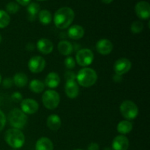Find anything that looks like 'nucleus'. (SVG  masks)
Segmentation results:
<instances>
[{
	"label": "nucleus",
	"mask_w": 150,
	"mask_h": 150,
	"mask_svg": "<svg viewBox=\"0 0 150 150\" xmlns=\"http://www.w3.org/2000/svg\"><path fill=\"white\" fill-rule=\"evenodd\" d=\"M75 13L73 9L69 7H61L54 14V24L58 29H67L73 23Z\"/></svg>",
	"instance_id": "nucleus-1"
},
{
	"label": "nucleus",
	"mask_w": 150,
	"mask_h": 150,
	"mask_svg": "<svg viewBox=\"0 0 150 150\" xmlns=\"http://www.w3.org/2000/svg\"><path fill=\"white\" fill-rule=\"evenodd\" d=\"M6 143L13 149H19L25 143V136L19 129L11 128L7 130L4 134Z\"/></svg>",
	"instance_id": "nucleus-2"
},
{
	"label": "nucleus",
	"mask_w": 150,
	"mask_h": 150,
	"mask_svg": "<svg viewBox=\"0 0 150 150\" xmlns=\"http://www.w3.org/2000/svg\"><path fill=\"white\" fill-rule=\"evenodd\" d=\"M79 84L83 87H90L96 83L98 75L95 70L89 67H84L80 70L76 75Z\"/></svg>",
	"instance_id": "nucleus-3"
},
{
	"label": "nucleus",
	"mask_w": 150,
	"mask_h": 150,
	"mask_svg": "<svg viewBox=\"0 0 150 150\" xmlns=\"http://www.w3.org/2000/svg\"><path fill=\"white\" fill-rule=\"evenodd\" d=\"M27 116L19 108H13L8 115V120L10 125L16 129L24 127L27 123Z\"/></svg>",
	"instance_id": "nucleus-4"
},
{
	"label": "nucleus",
	"mask_w": 150,
	"mask_h": 150,
	"mask_svg": "<svg viewBox=\"0 0 150 150\" xmlns=\"http://www.w3.org/2000/svg\"><path fill=\"white\" fill-rule=\"evenodd\" d=\"M120 109L122 117L128 121L136 119L139 114V108L136 104L133 101L128 100L122 103Z\"/></svg>",
	"instance_id": "nucleus-5"
},
{
	"label": "nucleus",
	"mask_w": 150,
	"mask_h": 150,
	"mask_svg": "<svg viewBox=\"0 0 150 150\" xmlns=\"http://www.w3.org/2000/svg\"><path fill=\"white\" fill-rule=\"evenodd\" d=\"M43 105L50 110L55 109L60 103V96L57 92L53 89L45 91L42 96Z\"/></svg>",
	"instance_id": "nucleus-6"
},
{
	"label": "nucleus",
	"mask_w": 150,
	"mask_h": 150,
	"mask_svg": "<svg viewBox=\"0 0 150 150\" xmlns=\"http://www.w3.org/2000/svg\"><path fill=\"white\" fill-rule=\"evenodd\" d=\"M76 60L79 65L86 67L93 62L94 54L89 48H82L76 53Z\"/></svg>",
	"instance_id": "nucleus-7"
},
{
	"label": "nucleus",
	"mask_w": 150,
	"mask_h": 150,
	"mask_svg": "<svg viewBox=\"0 0 150 150\" xmlns=\"http://www.w3.org/2000/svg\"><path fill=\"white\" fill-rule=\"evenodd\" d=\"M45 67V60L40 56H35L29 59L28 62L29 70L33 73H39L44 70Z\"/></svg>",
	"instance_id": "nucleus-8"
},
{
	"label": "nucleus",
	"mask_w": 150,
	"mask_h": 150,
	"mask_svg": "<svg viewBox=\"0 0 150 150\" xmlns=\"http://www.w3.org/2000/svg\"><path fill=\"white\" fill-rule=\"evenodd\" d=\"M132 67V63L128 59L120 58L115 62L114 65V72L117 75L122 76L130 71Z\"/></svg>",
	"instance_id": "nucleus-9"
},
{
	"label": "nucleus",
	"mask_w": 150,
	"mask_h": 150,
	"mask_svg": "<svg viewBox=\"0 0 150 150\" xmlns=\"http://www.w3.org/2000/svg\"><path fill=\"white\" fill-rule=\"evenodd\" d=\"M135 12L138 17L142 20H146L150 17V5L146 1H140L135 6Z\"/></svg>",
	"instance_id": "nucleus-10"
},
{
	"label": "nucleus",
	"mask_w": 150,
	"mask_h": 150,
	"mask_svg": "<svg viewBox=\"0 0 150 150\" xmlns=\"http://www.w3.org/2000/svg\"><path fill=\"white\" fill-rule=\"evenodd\" d=\"M21 111L26 114H33L39 109V104L32 98H26L21 100Z\"/></svg>",
	"instance_id": "nucleus-11"
},
{
	"label": "nucleus",
	"mask_w": 150,
	"mask_h": 150,
	"mask_svg": "<svg viewBox=\"0 0 150 150\" xmlns=\"http://www.w3.org/2000/svg\"><path fill=\"white\" fill-rule=\"evenodd\" d=\"M64 91L66 95L70 99H74L77 98L79 95V87L78 83L75 80L66 81Z\"/></svg>",
	"instance_id": "nucleus-12"
},
{
	"label": "nucleus",
	"mask_w": 150,
	"mask_h": 150,
	"mask_svg": "<svg viewBox=\"0 0 150 150\" xmlns=\"http://www.w3.org/2000/svg\"><path fill=\"white\" fill-rule=\"evenodd\" d=\"M96 49L102 55H108L113 50V43L108 39H100L97 42Z\"/></svg>",
	"instance_id": "nucleus-13"
},
{
	"label": "nucleus",
	"mask_w": 150,
	"mask_h": 150,
	"mask_svg": "<svg viewBox=\"0 0 150 150\" xmlns=\"http://www.w3.org/2000/svg\"><path fill=\"white\" fill-rule=\"evenodd\" d=\"M37 48L38 51L42 54H51L54 50V44L51 42L50 40L46 39V38H42L40 39L37 42Z\"/></svg>",
	"instance_id": "nucleus-14"
},
{
	"label": "nucleus",
	"mask_w": 150,
	"mask_h": 150,
	"mask_svg": "<svg viewBox=\"0 0 150 150\" xmlns=\"http://www.w3.org/2000/svg\"><path fill=\"white\" fill-rule=\"evenodd\" d=\"M129 147V140L124 135L116 136L112 142V149L114 150H127Z\"/></svg>",
	"instance_id": "nucleus-15"
},
{
	"label": "nucleus",
	"mask_w": 150,
	"mask_h": 150,
	"mask_svg": "<svg viewBox=\"0 0 150 150\" xmlns=\"http://www.w3.org/2000/svg\"><path fill=\"white\" fill-rule=\"evenodd\" d=\"M84 29L80 25H73L69 28L67 35L69 38L73 40H79L84 35Z\"/></svg>",
	"instance_id": "nucleus-16"
},
{
	"label": "nucleus",
	"mask_w": 150,
	"mask_h": 150,
	"mask_svg": "<svg viewBox=\"0 0 150 150\" xmlns=\"http://www.w3.org/2000/svg\"><path fill=\"white\" fill-rule=\"evenodd\" d=\"M60 77L58 73L51 72L47 75L45 80V84L51 89H55L59 85Z\"/></svg>",
	"instance_id": "nucleus-17"
},
{
	"label": "nucleus",
	"mask_w": 150,
	"mask_h": 150,
	"mask_svg": "<svg viewBox=\"0 0 150 150\" xmlns=\"http://www.w3.org/2000/svg\"><path fill=\"white\" fill-rule=\"evenodd\" d=\"M35 150H54V144L51 139L47 137H42L37 141Z\"/></svg>",
	"instance_id": "nucleus-18"
},
{
	"label": "nucleus",
	"mask_w": 150,
	"mask_h": 150,
	"mask_svg": "<svg viewBox=\"0 0 150 150\" xmlns=\"http://www.w3.org/2000/svg\"><path fill=\"white\" fill-rule=\"evenodd\" d=\"M62 125V120L57 114H51L47 119V126L51 130H58Z\"/></svg>",
	"instance_id": "nucleus-19"
},
{
	"label": "nucleus",
	"mask_w": 150,
	"mask_h": 150,
	"mask_svg": "<svg viewBox=\"0 0 150 150\" xmlns=\"http://www.w3.org/2000/svg\"><path fill=\"white\" fill-rule=\"evenodd\" d=\"M58 50L60 54L62 55L68 56L73 52V46L68 41L62 40L58 44Z\"/></svg>",
	"instance_id": "nucleus-20"
},
{
	"label": "nucleus",
	"mask_w": 150,
	"mask_h": 150,
	"mask_svg": "<svg viewBox=\"0 0 150 150\" xmlns=\"http://www.w3.org/2000/svg\"><path fill=\"white\" fill-rule=\"evenodd\" d=\"M117 129L120 134L126 135L133 130V124L128 120H123L119 122Z\"/></svg>",
	"instance_id": "nucleus-21"
},
{
	"label": "nucleus",
	"mask_w": 150,
	"mask_h": 150,
	"mask_svg": "<svg viewBox=\"0 0 150 150\" xmlns=\"http://www.w3.org/2000/svg\"><path fill=\"white\" fill-rule=\"evenodd\" d=\"M13 83L16 86L19 88L24 87L28 83V77L25 73H18L14 76L13 79Z\"/></svg>",
	"instance_id": "nucleus-22"
},
{
	"label": "nucleus",
	"mask_w": 150,
	"mask_h": 150,
	"mask_svg": "<svg viewBox=\"0 0 150 150\" xmlns=\"http://www.w3.org/2000/svg\"><path fill=\"white\" fill-rule=\"evenodd\" d=\"M29 89L35 93H40L45 89V83L38 79H33L29 83Z\"/></svg>",
	"instance_id": "nucleus-23"
},
{
	"label": "nucleus",
	"mask_w": 150,
	"mask_h": 150,
	"mask_svg": "<svg viewBox=\"0 0 150 150\" xmlns=\"http://www.w3.org/2000/svg\"><path fill=\"white\" fill-rule=\"evenodd\" d=\"M26 10L29 13V18L31 21H34L36 18L37 15L40 11V4H38V3L32 2L28 4Z\"/></svg>",
	"instance_id": "nucleus-24"
},
{
	"label": "nucleus",
	"mask_w": 150,
	"mask_h": 150,
	"mask_svg": "<svg viewBox=\"0 0 150 150\" xmlns=\"http://www.w3.org/2000/svg\"><path fill=\"white\" fill-rule=\"evenodd\" d=\"M38 18L39 21L42 25L49 24L52 20V16L49 10H42L38 13Z\"/></svg>",
	"instance_id": "nucleus-25"
},
{
	"label": "nucleus",
	"mask_w": 150,
	"mask_h": 150,
	"mask_svg": "<svg viewBox=\"0 0 150 150\" xmlns=\"http://www.w3.org/2000/svg\"><path fill=\"white\" fill-rule=\"evenodd\" d=\"M10 22V17L8 13L3 10H0V29L7 27Z\"/></svg>",
	"instance_id": "nucleus-26"
},
{
	"label": "nucleus",
	"mask_w": 150,
	"mask_h": 150,
	"mask_svg": "<svg viewBox=\"0 0 150 150\" xmlns=\"http://www.w3.org/2000/svg\"><path fill=\"white\" fill-rule=\"evenodd\" d=\"M20 9V6L18 3L14 2V1H10L7 3L6 5V12L10 14H16L18 12Z\"/></svg>",
	"instance_id": "nucleus-27"
},
{
	"label": "nucleus",
	"mask_w": 150,
	"mask_h": 150,
	"mask_svg": "<svg viewBox=\"0 0 150 150\" xmlns=\"http://www.w3.org/2000/svg\"><path fill=\"white\" fill-rule=\"evenodd\" d=\"M144 29V24L142 22L139 21H136L133 22L130 26V30L134 34H139Z\"/></svg>",
	"instance_id": "nucleus-28"
},
{
	"label": "nucleus",
	"mask_w": 150,
	"mask_h": 150,
	"mask_svg": "<svg viewBox=\"0 0 150 150\" xmlns=\"http://www.w3.org/2000/svg\"><path fill=\"white\" fill-rule=\"evenodd\" d=\"M64 65H65L66 68L68 70H72L76 66V61L72 57H67V58L64 59Z\"/></svg>",
	"instance_id": "nucleus-29"
},
{
	"label": "nucleus",
	"mask_w": 150,
	"mask_h": 150,
	"mask_svg": "<svg viewBox=\"0 0 150 150\" xmlns=\"http://www.w3.org/2000/svg\"><path fill=\"white\" fill-rule=\"evenodd\" d=\"M22 98H23V96H22L21 94L18 92H13L11 95V99L13 102H16V103L21 102V101L22 100Z\"/></svg>",
	"instance_id": "nucleus-30"
},
{
	"label": "nucleus",
	"mask_w": 150,
	"mask_h": 150,
	"mask_svg": "<svg viewBox=\"0 0 150 150\" xmlns=\"http://www.w3.org/2000/svg\"><path fill=\"white\" fill-rule=\"evenodd\" d=\"M6 125V117L2 111L0 110V131L3 130Z\"/></svg>",
	"instance_id": "nucleus-31"
},
{
	"label": "nucleus",
	"mask_w": 150,
	"mask_h": 150,
	"mask_svg": "<svg viewBox=\"0 0 150 150\" xmlns=\"http://www.w3.org/2000/svg\"><path fill=\"white\" fill-rule=\"evenodd\" d=\"M13 83H13V79H10V78H7V79H4V81H2L3 86L6 89H9V88L12 87Z\"/></svg>",
	"instance_id": "nucleus-32"
},
{
	"label": "nucleus",
	"mask_w": 150,
	"mask_h": 150,
	"mask_svg": "<svg viewBox=\"0 0 150 150\" xmlns=\"http://www.w3.org/2000/svg\"><path fill=\"white\" fill-rule=\"evenodd\" d=\"M64 77H65L66 81H70V80H76V75L75 73L70 70H67L64 74Z\"/></svg>",
	"instance_id": "nucleus-33"
},
{
	"label": "nucleus",
	"mask_w": 150,
	"mask_h": 150,
	"mask_svg": "<svg viewBox=\"0 0 150 150\" xmlns=\"http://www.w3.org/2000/svg\"><path fill=\"white\" fill-rule=\"evenodd\" d=\"M87 150H99V145L97 143H90L88 145Z\"/></svg>",
	"instance_id": "nucleus-34"
},
{
	"label": "nucleus",
	"mask_w": 150,
	"mask_h": 150,
	"mask_svg": "<svg viewBox=\"0 0 150 150\" xmlns=\"http://www.w3.org/2000/svg\"><path fill=\"white\" fill-rule=\"evenodd\" d=\"M19 4H21L22 6H26L30 3L31 0H16Z\"/></svg>",
	"instance_id": "nucleus-35"
},
{
	"label": "nucleus",
	"mask_w": 150,
	"mask_h": 150,
	"mask_svg": "<svg viewBox=\"0 0 150 150\" xmlns=\"http://www.w3.org/2000/svg\"><path fill=\"white\" fill-rule=\"evenodd\" d=\"M113 80H114V82H121L122 81V76L116 74L113 77Z\"/></svg>",
	"instance_id": "nucleus-36"
},
{
	"label": "nucleus",
	"mask_w": 150,
	"mask_h": 150,
	"mask_svg": "<svg viewBox=\"0 0 150 150\" xmlns=\"http://www.w3.org/2000/svg\"><path fill=\"white\" fill-rule=\"evenodd\" d=\"M35 48V45H34L33 43H32V42L28 43L26 46V49L28 50V51H32V50H34Z\"/></svg>",
	"instance_id": "nucleus-37"
},
{
	"label": "nucleus",
	"mask_w": 150,
	"mask_h": 150,
	"mask_svg": "<svg viewBox=\"0 0 150 150\" xmlns=\"http://www.w3.org/2000/svg\"><path fill=\"white\" fill-rule=\"evenodd\" d=\"M102 1V2L105 3V4H110V3H111L113 1V0H101Z\"/></svg>",
	"instance_id": "nucleus-38"
},
{
	"label": "nucleus",
	"mask_w": 150,
	"mask_h": 150,
	"mask_svg": "<svg viewBox=\"0 0 150 150\" xmlns=\"http://www.w3.org/2000/svg\"><path fill=\"white\" fill-rule=\"evenodd\" d=\"M104 150H114L112 149V148H109V147H106L104 149Z\"/></svg>",
	"instance_id": "nucleus-39"
},
{
	"label": "nucleus",
	"mask_w": 150,
	"mask_h": 150,
	"mask_svg": "<svg viewBox=\"0 0 150 150\" xmlns=\"http://www.w3.org/2000/svg\"><path fill=\"white\" fill-rule=\"evenodd\" d=\"M1 83V74H0V83Z\"/></svg>",
	"instance_id": "nucleus-40"
},
{
	"label": "nucleus",
	"mask_w": 150,
	"mask_h": 150,
	"mask_svg": "<svg viewBox=\"0 0 150 150\" xmlns=\"http://www.w3.org/2000/svg\"><path fill=\"white\" fill-rule=\"evenodd\" d=\"M1 40H2V38H1V35H0V43H1Z\"/></svg>",
	"instance_id": "nucleus-41"
},
{
	"label": "nucleus",
	"mask_w": 150,
	"mask_h": 150,
	"mask_svg": "<svg viewBox=\"0 0 150 150\" xmlns=\"http://www.w3.org/2000/svg\"><path fill=\"white\" fill-rule=\"evenodd\" d=\"M38 1H45V0H38Z\"/></svg>",
	"instance_id": "nucleus-42"
},
{
	"label": "nucleus",
	"mask_w": 150,
	"mask_h": 150,
	"mask_svg": "<svg viewBox=\"0 0 150 150\" xmlns=\"http://www.w3.org/2000/svg\"><path fill=\"white\" fill-rule=\"evenodd\" d=\"M76 150H83V149H76Z\"/></svg>",
	"instance_id": "nucleus-43"
},
{
	"label": "nucleus",
	"mask_w": 150,
	"mask_h": 150,
	"mask_svg": "<svg viewBox=\"0 0 150 150\" xmlns=\"http://www.w3.org/2000/svg\"><path fill=\"white\" fill-rule=\"evenodd\" d=\"M13 150H16V149H13Z\"/></svg>",
	"instance_id": "nucleus-44"
}]
</instances>
